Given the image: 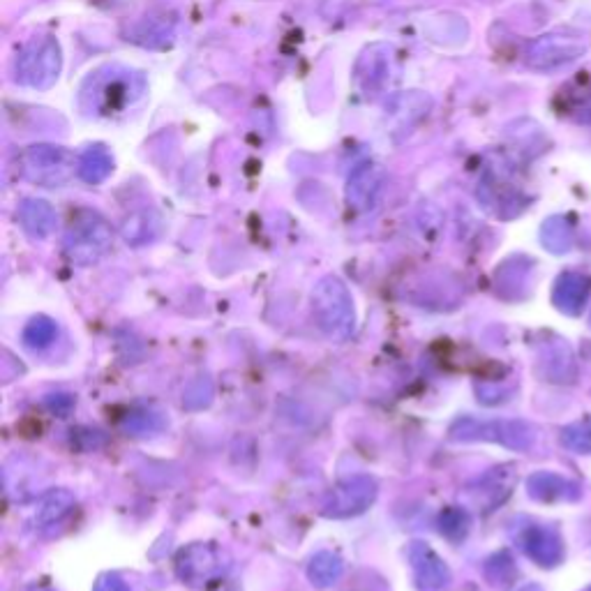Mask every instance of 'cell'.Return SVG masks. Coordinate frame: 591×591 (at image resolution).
<instances>
[{"instance_id": "9", "label": "cell", "mask_w": 591, "mask_h": 591, "mask_svg": "<svg viewBox=\"0 0 591 591\" xmlns=\"http://www.w3.org/2000/svg\"><path fill=\"white\" fill-rule=\"evenodd\" d=\"M407 559L418 591H448V587H451V568L432 550V545L414 541L407 550Z\"/></svg>"}, {"instance_id": "8", "label": "cell", "mask_w": 591, "mask_h": 591, "mask_svg": "<svg viewBox=\"0 0 591 591\" xmlns=\"http://www.w3.org/2000/svg\"><path fill=\"white\" fill-rule=\"evenodd\" d=\"M515 541L536 566L557 568L564 561V541L555 527L525 522L515 531Z\"/></svg>"}, {"instance_id": "27", "label": "cell", "mask_w": 591, "mask_h": 591, "mask_svg": "<svg viewBox=\"0 0 591 591\" xmlns=\"http://www.w3.org/2000/svg\"><path fill=\"white\" fill-rule=\"evenodd\" d=\"M95 591H130V587H127V582L123 578H118L114 573H107L97 580Z\"/></svg>"}, {"instance_id": "22", "label": "cell", "mask_w": 591, "mask_h": 591, "mask_svg": "<svg viewBox=\"0 0 591 591\" xmlns=\"http://www.w3.org/2000/svg\"><path fill=\"white\" fill-rule=\"evenodd\" d=\"M541 241L552 254H564L573 248V229L564 218H550L543 224Z\"/></svg>"}, {"instance_id": "4", "label": "cell", "mask_w": 591, "mask_h": 591, "mask_svg": "<svg viewBox=\"0 0 591 591\" xmlns=\"http://www.w3.org/2000/svg\"><path fill=\"white\" fill-rule=\"evenodd\" d=\"M451 437L460 441H495L511 451H529L536 444V430L527 421H478L460 418L451 428Z\"/></svg>"}, {"instance_id": "30", "label": "cell", "mask_w": 591, "mask_h": 591, "mask_svg": "<svg viewBox=\"0 0 591 591\" xmlns=\"http://www.w3.org/2000/svg\"><path fill=\"white\" fill-rule=\"evenodd\" d=\"M585 591H591V585H589V587H587V589H585Z\"/></svg>"}, {"instance_id": "24", "label": "cell", "mask_w": 591, "mask_h": 591, "mask_svg": "<svg viewBox=\"0 0 591 591\" xmlns=\"http://www.w3.org/2000/svg\"><path fill=\"white\" fill-rule=\"evenodd\" d=\"M56 340V324L47 317H35L24 328V342L31 349H44Z\"/></svg>"}, {"instance_id": "25", "label": "cell", "mask_w": 591, "mask_h": 591, "mask_svg": "<svg viewBox=\"0 0 591 591\" xmlns=\"http://www.w3.org/2000/svg\"><path fill=\"white\" fill-rule=\"evenodd\" d=\"M561 444H564L568 451L591 455V421L573 423L564 428V432H561Z\"/></svg>"}, {"instance_id": "23", "label": "cell", "mask_w": 591, "mask_h": 591, "mask_svg": "<svg viewBox=\"0 0 591 591\" xmlns=\"http://www.w3.org/2000/svg\"><path fill=\"white\" fill-rule=\"evenodd\" d=\"M469 527H471V520L465 508H448V511L441 513L439 518L441 534L451 538V541H462V538L467 536Z\"/></svg>"}, {"instance_id": "10", "label": "cell", "mask_w": 591, "mask_h": 591, "mask_svg": "<svg viewBox=\"0 0 591 591\" xmlns=\"http://www.w3.org/2000/svg\"><path fill=\"white\" fill-rule=\"evenodd\" d=\"M393 72V56L391 47L386 44H374L356 65V84L361 88L363 95L374 97L379 95L391 81Z\"/></svg>"}, {"instance_id": "21", "label": "cell", "mask_w": 591, "mask_h": 591, "mask_svg": "<svg viewBox=\"0 0 591 591\" xmlns=\"http://www.w3.org/2000/svg\"><path fill=\"white\" fill-rule=\"evenodd\" d=\"M72 508H74L72 492H67V490L49 492V495L42 499L40 511H37V522H40L42 527L56 525V522H61L65 515L72 511Z\"/></svg>"}, {"instance_id": "16", "label": "cell", "mask_w": 591, "mask_h": 591, "mask_svg": "<svg viewBox=\"0 0 591 591\" xmlns=\"http://www.w3.org/2000/svg\"><path fill=\"white\" fill-rule=\"evenodd\" d=\"M19 220L33 238H47L56 229V211L44 199H26L19 208Z\"/></svg>"}, {"instance_id": "19", "label": "cell", "mask_w": 591, "mask_h": 591, "mask_svg": "<svg viewBox=\"0 0 591 591\" xmlns=\"http://www.w3.org/2000/svg\"><path fill=\"white\" fill-rule=\"evenodd\" d=\"M344 561L335 552H317L308 564V578L314 587H331L342 578Z\"/></svg>"}, {"instance_id": "6", "label": "cell", "mask_w": 591, "mask_h": 591, "mask_svg": "<svg viewBox=\"0 0 591 591\" xmlns=\"http://www.w3.org/2000/svg\"><path fill=\"white\" fill-rule=\"evenodd\" d=\"M379 495V485L372 476L358 474L344 478L335 488L328 492L324 499V515L326 518H354L368 511Z\"/></svg>"}, {"instance_id": "31", "label": "cell", "mask_w": 591, "mask_h": 591, "mask_svg": "<svg viewBox=\"0 0 591 591\" xmlns=\"http://www.w3.org/2000/svg\"><path fill=\"white\" fill-rule=\"evenodd\" d=\"M589 324H591V314H589Z\"/></svg>"}, {"instance_id": "28", "label": "cell", "mask_w": 591, "mask_h": 591, "mask_svg": "<svg viewBox=\"0 0 591 591\" xmlns=\"http://www.w3.org/2000/svg\"><path fill=\"white\" fill-rule=\"evenodd\" d=\"M520 591H543V587H538V585H527V587H522Z\"/></svg>"}, {"instance_id": "15", "label": "cell", "mask_w": 591, "mask_h": 591, "mask_svg": "<svg viewBox=\"0 0 591 591\" xmlns=\"http://www.w3.org/2000/svg\"><path fill=\"white\" fill-rule=\"evenodd\" d=\"M515 485V467L513 465H504L492 469L490 474H485L481 481L476 485V495H478V504H483L488 511H492V506H497L504 501L508 495H511Z\"/></svg>"}, {"instance_id": "5", "label": "cell", "mask_w": 591, "mask_h": 591, "mask_svg": "<svg viewBox=\"0 0 591 591\" xmlns=\"http://www.w3.org/2000/svg\"><path fill=\"white\" fill-rule=\"evenodd\" d=\"M63 67L61 47L54 37H42L26 44L17 56V81L28 88H51Z\"/></svg>"}, {"instance_id": "7", "label": "cell", "mask_w": 591, "mask_h": 591, "mask_svg": "<svg viewBox=\"0 0 591 591\" xmlns=\"http://www.w3.org/2000/svg\"><path fill=\"white\" fill-rule=\"evenodd\" d=\"M227 564H224L222 552L215 545L194 543L190 548L181 550V555L176 559V573L187 587L192 589H204L213 585L215 580H220Z\"/></svg>"}, {"instance_id": "1", "label": "cell", "mask_w": 591, "mask_h": 591, "mask_svg": "<svg viewBox=\"0 0 591 591\" xmlns=\"http://www.w3.org/2000/svg\"><path fill=\"white\" fill-rule=\"evenodd\" d=\"M312 317L328 340H349L356 328V308L347 284L335 275H326L314 284Z\"/></svg>"}, {"instance_id": "18", "label": "cell", "mask_w": 591, "mask_h": 591, "mask_svg": "<svg viewBox=\"0 0 591 591\" xmlns=\"http://www.w3.org/2000/svg\"><path fill=\"white\" fill-rule=\"evenodd\" d=\"M111 171H114V160L104 146H91L79 155L77 176L86 183H102Z\"/></svg>"}, {"instance_id": "14", "label": "cell", "mask_w": 591, "mask_h": 591, "mask_svg": "<svg viewBox=\"0 0 591 591\" xmlns=\"http://www.w3.org/2000/svg\"><path fill=\"white\" fill-rule=\"evenodd\" d=\"M527 492L541 504H557V501H578L582 488L575 481L555 474V471H536L527 478Z\"/></svg>"}, {"instance_id": "12", "label": "cell", "mask_w": 591, "mask_h": 591, "mask_svg": "<svg viewBox=\"0 0 591 591\" xmlns=\"http://www.w3.org/2000/svg\"><path fill=\"white\" fill-rule=\"evenodd\" d=\"M134 81L141 77L132 72H111L107 79L100 81V86L93 88V104L100 109V114H111V111L123 109L125 104H132L137 95H141V86L134 88Z\"/></svg>"}, {"instance_id": "13", "label": "cell", "mask_w": 591, "mask_h": 591, "mask_svg": "<svg viewBox=\"0 0 591 591\" xmlns=\"http://www.w3.org/2000/svg\"><path fill=\"white\" fill-rule=\"evenodd\" d=\"M591 296V278L578 271L561 273L552 289V305L566 317H578Z\"/></svg>"}, {"instance_id": "29", "label": "cell", "mask_w": 591, "mask_h": 591, "mask_svg": "<svg viewBox=\"0 0 591 591\" xmlns=\"http://www.w3.org/2000/svg\"><path fill=\"white\" fill-rule=\"evenodd\" d=\"M28 591H54V589H49V587H44V585H40V587H31Z\"/></svg>"}, {"instance_id": "2", "label": "cell", "mask_w": 591, "mask_h": 591, "mask_svg": "<svg viewBox=\"0 0 591 591\" xmlns=\"http://www.w3.org/2000/svg\"><path fill=\"white\" fill-rule=\"evenodd\" d=\"M111 245H114V231H111L107 220L91 211L79 213L65 236L67 257L81 266L100 261L111 250Z\"/></svg>"}, {"instance_id": "26", "label": "cell", "mask_w": 591, "mask_h": 591, "mask_svg": "<svg viewBox=\"0 0 591 591\" xmlns=\"http://www.w3.org/2000/svg\"><path fill=\"white\" fill-rule=\"evenodd\" d=\"M123 236L127 238V243H146L148 238H151V220H148V213H141V215H132L130 220L125 222L123 227Z\"/></svg>"}, {"instance_id": "20", "label": "cell", "mask_w": 591, "mask_h": 591, "mask_svg": "<svg viewBox=\"0 0 591 591\" xmlns=\"http://www.w3.org/2000/svg\"><path fill=\"white\" fill-rule=\"evenodd\" d=\"M483 575L492 587L508 589L515 585V580H518L520 573H518V564H515V559L511 557V552L501 550L485 561Z\"/></svg>"}, {"instance_id": "11", "label": "cell", "mask_w": 591, "mask_h": 591, "mask_svg": "<svg viewBox=\"0 0 591 591\" xmlns=\"http://www.w3.org/2000/svg\"><path fill=\"white\" fill-rule=\"evenodd\" d=\"M384 185V169L381 164L365 160L356 164V169L351 171L349 183H347V201L354 211H370L377 204V197Z\"/></svg>"}, {"instance_id": "3", "label": "cell", "mask_w": 591, "mask_h": 591, "mask_svg": "<svg viewBox=\"0 0 591 591\" xmlns=\"http://www.w3.org/2000/svg\"><path fill=\"white\" fill-rule=\"evenodd\" d=\"M79 157L63 146L37 144L21 153V171L28 181L42 187H61L77 174Z\"/></svg>"}, {"instance_id": "17", "label": "cell", "mask_w": 591, "mask_h": 591, "mask_svg": "<svg viewBox=\"0 0 591 591\" xmlns=\"http://www.w3.org/2000/svg\"><path fill=\"white\" fill-rule=\"evenodd\" d=\"M538 363H541L543 377L548 381L564 384V381L575 379V358H573L571 347H568L566 342L557 340L555 344H550Z\"/></svg>"}]
</instances>
